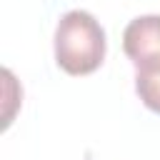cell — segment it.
Returning a JSON list of instances; mask_svg holds the SVG:
<instances>
[{"mask_svg": "<svg viewBox=\"0 0 160 160\" xmlns=\"http://www.w3.org/2000/svg\"><path fill=\"white\" fill-rule=\"evenodd\" d=\"M122 50L138 68L160 58V15H140L122 32Z\"/></svg>", "mask_w": 160, "mask_h": 160, "instance_id": "2", "label": "cell"}, {"mask_svg": "<svg viewBox=\"0 0 160 160\" xmlns=\"http://www.w3.org/2000/svg\"><path fill=\"white\" fill-rule=\"evenodd\" d=\"M105 30L85 10H70L55 28V62L62 72L80 78L95 72L105 60Z\"/></svg>", "mask_w": 160, "mask_h": 160, "instance_id": "1", "label": "cell"}, {"mask_svg": "<svg viewBox=\"0 0 160 160\" xmlns=\"http://www.w3.org/2000/svg\"><path fill=\"white\" fill-rule=\"evenodd\" d=\"M135 92L148 110L160 115V58L135 68Z\"/></svg>", "mask_w": 160, "mask_h": 160, "instance_id": "3", "label": "cell"}]
</instances>
